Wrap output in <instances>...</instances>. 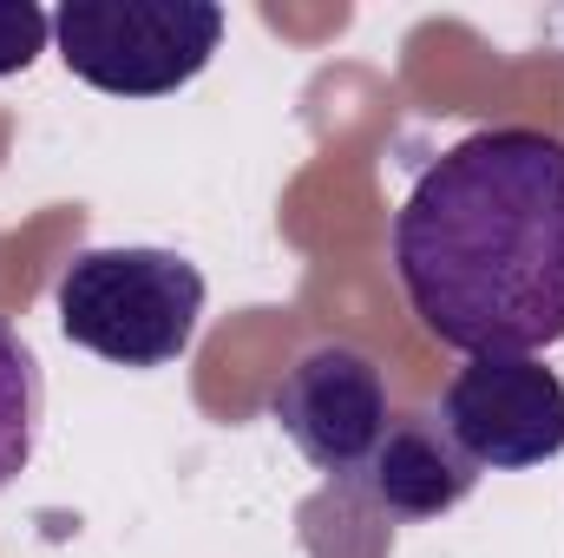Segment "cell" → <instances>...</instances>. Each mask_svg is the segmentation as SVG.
<instances>
[{"instance_id":"obj_1","label":"cell","mask_w":564,"mask_h":558,"mask_svg":"<svg viewBox=\"0 0 564 558\" xmlns=\"http://www.w3.org/2000/svg\"><path fill=\"white\" fill-rule=\"evenodd\" d=\"M394 282L433 342L545 355L564 342V139L486 126L446 144L394 211Z\"/></svg>"},{"instance_id":"obj_2","label":"cell","mask_w":564,"mask_h":558,"mask_svg":"<svg viewBox=\"0 0 564 558\" xmlns=\"http://www.w3.org/2000/svg\"><path fill=\"white\" fill-rule=\"evenodd\" d=\"M59 329L73 348L112 368H164L197 342L204 322V270L177 250L112 244L79 250L53 289Z\"/></svg>"},{"instance_id":"obj_3","label":"cell","mask_w":564,"mask_h":558,"mask_svg":"<svg viewBox=\"0 0 564 558\" xmlns=\"http://www.w3.org/2000/svg\"><path fill=\"white\" fill-rule=\"evenodd\" d=\"M224 40L217 0H66L53 46L73 79L112 99H164L191 86Z\"/></svg>"},{"instance_id":"obj_4","label":"cell","mask_w":564,"mask_h":558,"mask_svg":"<svg viewBox=\"0 0 564 558\" xmlns=\"http://www.w3.org/2000/svg\"><path fill=\"white\" fill-rule=\"evenodd\" d=\"M440 427L486 473H525L564 453V382L539 355H473L446 395Z\"/></svg>"},{"instance_id":"obj_5","label":"cell","mask_w":564,"mask_h":558,"mask_svg":"<svg viewBox=\"0 0 564 558\" xmlns=\"http://www.w3.org/2000/svg\"><path fill=\"white\" fill-rule=\"evenodd\" d=\"M270 420L295 440V453L315 473L341 480V473H361V460L388 433V382L361 348L322 342L282 368L276 395H270Z\"/></svg>"},{"instance_id":"obj_6","label":"cell","mask_w":564,"mask_h":558,"mask_svg":"<svg viewBox=\"0 0 564 558\" xmlns=\"http://www.w3.org/2000/svg\"><path fill=\"white\" fill-rule=\"evenodd\" d=\"M361 486L388 519H440L479 486V466L459 453L440 415H408L388 420V433L361 460Z\"/></svg>"},{"instance_id":"obj_7","label":"cell","mask_w":564,"mask_h":558,"mask_svg":"<svg viewBox=\"0 0 564 558\" xmlns=\"http://www.w3.org/2000/svg\"><path fill=\"white\" fill-rule=\"evenodd\" d=\"M40 408H46V382H40V355L20 342L13 322H0V493L26 473L33 440H40Z\"/></svg>"},{"instance_id":"obj_8","label":"cell","mask_w":564,"mask_h":558,"mask_svg":"<svg viewBox=\"0 0 564 558\" xmlns=\"http://www.w3.org/2000/svg\"><path fill=\"white\" fill-rule=\"evenodd\" d=\"M53 40V13L33 7V0H0V79L7 73H26Z\"/></svg>"}]
</instances>
